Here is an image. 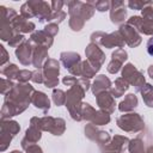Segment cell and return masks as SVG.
<instances>
[{
	"mask_svg": "<svg viewBox=\"0 0 153 153\" xmlns=\"http://www.w3.org/2000/svg\"><path fill=\"white\" fill-rule=\"evenodd\" d=\"M147 53H148L151 56H153V37L149 38L148 42H147Z\"/></svg>",
	"mask_w": 153,
	"mask_h": 153,
	"instance_id": "obj_1",
	"label": "cell"
}]
</instances>
